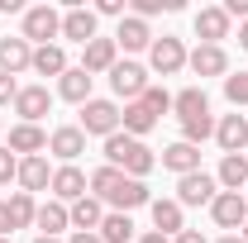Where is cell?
I'll use <instances>...</instances> for the list:
<instances>
[{
	"mask_svg": "<svg viewBox=\"0 0 248 243\" xmlns=\"http://www.w3.org/2000/svg\"><path fill=\"white\" fill-rule=\"evenodd\" d=\"M19 191H29V196H38V191H48L53 186V167H48V157L38 152V157H19Z\"/></svg>",
	"mask_w": 248,
	"mask_h": 243,
	"instance_id": "44dd1931",
	"label": "cell"
},
{
	"mask_svg": "<svg viewBox=\"0 0 248 243\" xmlns=\"http://www.w3.org/2000/svg\"><path fill=\"white\" fill-rule=\"evenodd\" d=\"M29 67H33V43H24V38H0V72L5 76H19Z\"/></svg>",
	"mask_w": 248,
	"mask_h": 243,
	"instance_id": "7402d4cb",
	"label": "cell"
},
{
	"mask_svg": "<svg viewBox=\"0 0 248 243\" xmlns=\"http://www.w3.org/2000/svg\"><path fill=\"white\" fill-rule=\"evenodd\" d=\"M224 15L244 24V19H248V0H224Z\"/></svg>",
	"mask_w": 248,
	"mask_h": 243,
	"instance_id": "74e56055",
	"label": "cell"
},
{
	"mask_svg": "<svg viewBox=\"0 0 248 243\" xmlns=\"http://www.w3.org/2000/svg\"><path fill=\"white\" fill-rule=\"evenodd\" d=\"M48 152L58 157L62 167L77 162V157L86 152V134H81V124H62V129H53V134H48Z\"/></svg>",
	"mask_w": 248,
	"mask_h": 243,
	"instance_id": "30bf717a",
	"label": "cell"
},
{
	"mask_svg": "<svg viewBox=\"0 0 248 243\" xmlns=\"http://www.w3.org/2000/svg\"><path fill=\"white\" fill-rule=\"evenodd\" d=\"M67 219H72V234H95L100 219H105V205L95 196H81L77 205H67Z\"/></svg>",
	"mask_w": 248,
	"mask_h": 243,
	"instance_id": "cb8c5ba5",
	"label": "cell"
},
{
	"mask_svg": "<svg viewBox=\"0 0 248 243\" xmlns=\"http://www.w3.org/2000/svg\"><path fill=\"white\" fill-rule=\"evenodd\" d=\"M219 196V182H215V172H191V177H177V205H205L210 210V200Z\"/></svg>",
	"mask_w": 248,
	"mask_h": 243,
	"instance_id": "52a82bcc",
	"label": "cell"
},
{
	"mask_svg": "<svg viewBox=\"0 0 248 243\" xmlns=\"http://www.w3.org/2000/svg\"><path fill=\"white\" fill-rule=\"evenodd\" d=\"M15 95H19V81L0 72V105H15Z\"/></svg>",
	"mask_w": 248,
	"mask_h": 243,
	"instance_id": "8d00e7d4",
	"label": "cell"
},
{
	"mask_svg": "<svg viewBox=\"0 0 248 243\" xmlns=\"http://www.w3.org/2000/svg\"><path fill=\"white\" fill-rule=\"evenodd\" d=\"M5 148L15 157H38V152H48V134L38 124H10V143Z\"/></svg>",
	"mask_w": 248,
	"mask_h": 243,
	"instance_id": "ac0fdd59",
	"label": "cell"
},
{
	"mask_svg": "<svg viewBox=\"0 0 248 243\" xmlns=\"http://www.w3.org/2000/svg\"><path fill=\"white\" fill-rule=\"evenodd\" d=\"M124 10H129V0H95V19L105 15V19H124Z\"/></svg>",
	"mask_w": 248,
	"mask_h": 243,
	"instance_id": "d590c367",
	"label": "cell"
},
{
	"mask_svg": "<svg viewBox=\"0 0 248 243\" xmlns=\"http://www.w3.org/2000/svg\"><path fill=\"white\" fill-rule=\"evenodd\" d=\"M239 48H244V53H248V19H244V24H239Z\"/></svg>",
	"mask_w": 248,
	"mask_h": 243,
	"instance_id": "7bdbcfd3",
	"label": "cell"
},
{
	"mask_svg": "<svg viewBox=\"0 0 248 243\" xmlns=\"http://www.w3.org/2000/svg\"><path fill=\"white\" fill-rule=\"evenodd\" d=\"M215 243H244V239H239V234H224V239H215Z\"/></svg>",
	"mask_w": 248,
	"mask_h": 243,
	"instance_id": "ee69618b",
	"label": "cell"
},
{
	"mask_svg": "<svg viewBox=\"0 0 248 243\" xmlns=\"http://www.w3.org/2000/svg\"><path fill=\"white\" fill-rule=\"evenodd\" d=\"M139 243H172V239H167V234H157V229H148V234H143Z\"/></svg>",
	"mask_w": 248,
	"mask_h": 243,
	"instance_id": "60d3db41",
	"label": "cell"
},
{
	"mask_svg": "<svg viewBox=\"0 0 248 243\" xmlns=\"http://www.w3.org/2000/svg\"><path fill=\"white\" fill-rule=\"evenodd\" d=\"M105 162H110V167H120L124 177L143 182V177L157 167V152L148 148L143 138H129V134L120 129V134H110V138H105Z\"/></svg>",
	"mask_w": 248,
	"mask_h": 243,
	"instance_id": "6da1fadb",
	"label": "cell"
},
{
	"mask_svg": "<svg viewBox=\"0 0 248 243\" xmlns=\"http://www.w3.org/2000/svg\"><path fill=\"white\" fill-rule=\"evenodd\" d=\"M67 243H100V234H72Z\"/></svg>",
	"mask_w": 248,
	"mask_h": 243,
	"instance_id": "b9f144b4",
	"label": "cell"
},
{
	"mask_svg": "<svg viewBox=\"0 0 248 243\" xmlns=\"http://www.w3.org/2000/svg\"><path fill=\"white\" fill-rule=\"evenodd\" d=\"M48 110H53V91H48V86H19V95H15L19 124H38Z\"/></svg>",
	"mask_w": 248,
	"mask_h": 243,
	"instance_id": "7c38bea8",
	"label": "cell"
},
{
	"mask_svg": "<svg viewBox=\"0 0 248 243\" xmlns=\"http://www.w3.org/2000/svg\"><path fill=\"white\" fill-rule=\"evenodd\" d=\"M224 100L239 110V105H248V72H239V76H224Z\"/></svg>",
	"mask_w": 248,
	"mask_h": 243,
	"instance_id": "1f68e13d",
	"label": "cell"
},
{
	"mask_svg": "<svg viewBox=\"0 0 248 243\" xmlns=\"http://www.w3.org/2000/svg\"><path fill=\"white\" fill-rule=\"evenodd\" d=\"M244 196H248V191H244Z\"/></svg>",
	"mask_w": 248,
	"mask_h": 243,
	"instance_id": "c3c4849f",
	"label": "cell"
},
{
	"mask_svg": "<svg viewBox=\"0 0 248 243\" xmlns=\"http://www.w3.org/2000/svg\"><path fill=\"white\" fill-rule=\"evenodd\" d=\"M115 62H120V43H115V38H100V33H95L91 43L81 48V72H91V76H100V72L110 76Z\"/></svg>",
	"mask_w": 248,
	"mask_h": 243,
	"instance_id": "8fae6325",
	"label": "cell"
},
{
	"mask_svg": "<svg viewBox=\"0 0 248 243\" xmlns=\"http://www.w3.org/2000/svg\"><path fill=\"white\" fill-rule=\"evenodd\" d=\"M153 81H148V67L143 62H134V58H124L110 67V91L120 95L124 105H134V100H143V91H148Z\"/></svg>",
	"mask_w": 248,
	"mask_h": 243,
	"instance_id": "3957f363",
	"label": "cell"
},
{
	"mask_svg": "<svg viewBox=\"0 0 248 243\" xmlns=\"http://www.w3.org/2000/svg\"><path fill=\"white\" fill-rule=\"evenodd\" d=\"M210 219H215V229H224V234H239L248 224V196L244 191H219L215 200H210Z\"/></svg>",
	"mask_w": 248,
	"mask_h": 243,
	"instance_id": "5b68a950",
	"label": "cell"
},
{
	"mask_svg": "<svg viewBox=\"0 0 248 243\" xmlns=\"http://www.w3.org/2000/svg\"><path fill=\"white\" fill-rule=\"evenodd\" d=\"M33 229H38L43 239H62V229H72L67 205H62V200H43V205H38V214H33Z\"/></svg>",
	"mask_w": 248,
	"mask_h": 243,
	"instance_id": "d4e9b609",
	"label": "cell"
},
{
	"mask_svg": "<svg viewBox=\"0 0 248 243\" xmlns=\"http://www.w3.org/2000/svg\"><path fill=\"white\" fill-rule=\"evenodd\" d=\"M72 62H67V53H62V43H48V48H33V67L29 72H38V76H62Z\"/></svg>",
	"mask_w": 248,
	"mask_h": 243,
	"instance_id": "83f0119b",
	"label": "cell"
},
{
	"mask_svg": "<svg viewBox=\"0 0 248 243\" xmlns=\"http://www.w3.org/2000/svg\"><path fill=\"white\" fill-rule=\"evenodd\" d=\"M172 110H177V120H182V124L215 120V115H210V95L201 91V86H186V91H177V95H172Z\"/></svg>",
	"mask_w": 248,
	"mask_h": 243,
	"instance_id": "5bb4252c",
	"label": "cell"
},
{
	"mask_svg": "<svg viewBox=\"0 0 248 243\" xmlns=\"http://www.w3.org/2000/svg\"><path fill=\"white\" fill-rule=\"evenodd\" d=\"M148 210H153V229H157V234L177 239V234L186 229V214H182V205H177V196H172V200L157 196V200H148Z\"/></svg>",
	"mask_w": 248,
	"mask_h": 243,
	"instance_id": "603a6c76",
	"label": "cell"
},
{
	"mask_svg": "<svg viewBox=\"0 0 248 243\" xmlns=\"http://www.w3.org/2000/svg\"><path fill=\"white\" fill-rule=\"evenodd\" d=\"M229 29H234V19L224 15V5H201V10H196V38H201V43L224 48Z\"/></svg>",
	"mask_w": 248,
	"mask_h": 243,
	"instance_id": "9c48e42d",
	"label": "cell"
},
{
	"mask_svg": "<svg viewBox=\"0 0 248 243\" xmlns=\"http://www.w3.org/2000/svg\"><path fill=\"white\" fill-rule=\"evenodd\" d=\"M0 243H10V239H0Z\"/></svg>",
	"mask_w": 248,
	"mask_h": 243,
	"instance_id": "7dc6e473",
	"label": "cell"
},
{
	"mask_svg": "<svg viewBox=\"0 0 248 243\" xmlns=\"http://www.w3.org/2000/svg\"><path fill=\"white\" fill-rule=\"evenodd\" d=\"M91 72H81V67H67V72H62L58 76V100H67V105H77V110H81V105H86V100H91Z\"/></svg>",
	"mask_w": 248,
	"mask_h": 243,
	"instance_id": "d6986e66",
	"label": "cell"
},
{
	"mask_svg": "<svg viewBox=\"0 0 248 243\" xmlns=\"http://www.w3.org/2000/svg\"><path fill=\"white\" fill-rule=\"evenodd\" d=\"M19 38L33 43V48H48L53 38H62V15L53 10V5H29V10H24V29H19Z\"/></svg>",
	"mask_w": 248,
	"mask_h": 243,
	"instance_id": "7a4b0ae2",
	"label": "cell"
},
{
	"mask_svg": "<svg viewBox=\"0 0 248 243\" xmlns=\"http://www.w3.org/2000/svg\"><path fill=\"white\" fill-rule=\"evenodd\" d=\"M186 67V43L177 38V33H162V38H153V48H148V72H157V76H177Z\"/></svg>",
	"mask_w": 248,
	"mask_h": 243,
	"instance_id": "8992f818",
	"label": "cell"
},
{
	"mask_svg": "<svg viewBox=\"0 0 248 243\" xmlns=\"http://www.w3.org/2000/svg\"><path fill=\"white\" fill-rule=\"evenodd\" d=\"M172 243H210V239H205L201 229H182V234H177V239H172Z\"/></svg>",
	"mask_w": 248,
	"mask_h": 243,
	"instance_id": "f35d334b",
	"label": "cell"
},
{
	"mask_svg": "<svg viewBox=\"0 0 248 243\" xmlns=\"http://www.w3.org/2000/svg\"><path fill=\"white\" fill-rule=\"evenodd\" d=\"M10 234H15V224H10V205L0 200V239H10Z\"/></svg>",
	"mask_w": 248,
	"mask_h": 243,
	"instance_id": "ab89813d",
	"label": "cell"
},
{
	"mask_svg": "<svg viewBox=\"0 0 248 243\" xmlns=\"http://www.w3.org/2000/svg\"><path fill=\"white\" fill-rule=\"evenodd\" d=\"M143 105H148V115H153V120H162V115L172 110V95L162 91V86H148V91H143Z\"/></svg>",
	"mask_w": 248,
	"mask_h": 243,
	"instance_id": "d6a6232c",
	"label": "cell"
},
{
	"mask_svg": "<svg viewBox=\"0 0 248 243\" xmlns=\"http://www.w3.org/2000/svg\"><path fill=\"white\" fill-rule=\"evenodd\" d=\"M95 29H100V19H95V10H86V5H72L67 15H62V38H72V43H91Z\"/></svg>",
	"mask_w": 248,
	"mask_h": 243,
	"instance_id": "2e32d148",
	"label": "cell"
},
{
	"mask_svg": "<svg viewBox=\"0 0 248 243\" xmlns=\"http://www.w3.org/2000/svg\"><path fill=\"white\" fill-rule=\"evenodd\" d=\"M15 177H19V157H15V152L0 143V186H10Z\"/></svg>",
	"mask_w": 248,
	"mask_h": 243,
	"instance_id": "e575fe53",
	"label": "cell"
},
{
	"mask_svg": "<svg viewBox=\"0 0 248 243\" xmlns=\"http://www.w3.org/2000/svg\"><path fill=\"white\" fill-rule=\"evenodd\" d=\"M53 200H62V205H77L81 196H91V177L77 167V162H67V167H53Z\"/></svg>",
	"mask_w": 248,
	"mask_h": 243,
	"instance_id": "ba28073f",
	"label": "cell"
},
{
	"mask_svg": "<svg viewBox=\"0 0 248 243\" xmlns=\"http://www.w3.org/2000/svg\"><path fill=\"white\" fill-rule=\"evenodd\" d=\"M33 243H67V239H43V234H38V239H33Z\"/></svg>",
	"mask_w": 248,
	"mask_h": 243,
	"instance_id": "f6af8a7d",
	"label": "cell"
},
{
	"mask_svg": "<svg viewBox=\"0 0 248 243\" xmlns=\"http://www.w3.org/2000/svg\"><path fill=\"white\" fill-rule=\"evenodd\" d=\"M239 239H244V243H248V224H244V229H239Z\"/></svg>",
	"mask_w": 248,
	"mask_h": 243,
	"instance_id": "bcb514c9",
	"label": "cell"
},
{
	"mask_svg": "<svg viewBox=\"0 0 248 243\" xmlns=\"http://www.w3.org/2000/svg\"><path fill=\"white\" fill-rule=\"evenodd\" d=\"M215 143H219L224 157H229V152H244L248 148V120L244 115H219L215 120Z\"/></svg>",
	"mask_w": 248,
	"mask_h": 243,
	"instance_id": "9a60e30c",
	"label": "cell"
},
{
	"mask_svg": "<svg viewBox=\"0 0 248 243\" xmlns=\"http://www.w3.org/2000/svg\"><path fill=\"white\" fill-rule=\"evenodd\" d=\"M10 224L15 229H33V214H38V200H33L29 191H10Z\"/></svg>",
	"mask_w": 248,
	"mask_h": 243,
	"instance_id": "f546056e",
	"label": "cell"
},
{
	"mask_svg": "<svg viewBox=\"0 0 248 243\" xmlns=\"http://www.w3.org/2000/svg\"><path fill=\"white\" fill-rule=\"evenodd\" d=\"M162 10H182V0H134V15L139 19H153Z\"/></svg>",
	"mask_w": 248,
	"mask_h": 243,
	"instance_id": "836d02e7",
	"label": "cell"
},
{
	"mask_svg": "<svg viewBox=\"0 0 248 243\" xmlns=\"http://www.w3.org/2000/svg\"><path fill=\"white\" fill-rule=\"evenodd\" d=\"M157 162H162L172 177H191V172H201V148H191V143L177 138V143H167V148H162Z\"/></svg>",
	"mask_w": 248,
	"mask_h": 243,
	"instance_id": "ffe728a7",
	"label": "cell"
},
{
	"mask_svg": "<svg viewBox=\"0 0 248 243\" xmlns=\"http://www.w3.org/2000/svg\"><path fill=\"white\" fill-rule=\"evenodd\" d=\"M81 134H86V138H110V134H120V100L91 95V100L81 105Z\"/></svg>",
	"mask_w": 248,
	"mask_h": 243,
	"instance_id": "277c9868",
	"label": "cell"
},
{
	"mask_svg": "<svg viewBox=\"0 0 248 243\" xmlns=\"http://www.w3.org/2000/svg\"><path fill=\"white\" fill-rule=\"evenodd\" d=\"M115 43H120L124 53H148V48H153V29H148V19L124 15L120 29H115Z\"/></svg>",
	"mask_w": 248,
	"mask_h": 243,
	"instance_id": "e0dca14e",
	"label": "cell"
},
{
	"mask_svg": "<svg viewBox=\"0 0 248 243\" xmlns=\"http://www.w3.org/2000/svg\"><path fill=\"white\" fill-rule=\"evenodd\" d=\"M153 115H148V105L143 100H134V105H120V129L129 138H143V134H153Z\"/></svg>",
	"mask_w": 248,
	"mask_h": 243,
	"instance_id": "4316f807",
	"label": "cell"
},
{
	"mask_svg": "<svg viewBox=\"0 0 248 243\" xmlns=\"http://www.w3.org/2000/svg\"><path fill=\"white\" fill-rule=\"evenodd\" d=\"M100 243H129L134 239V219L129 214H120V210H105V219H100Z\"/></svg>",
	"mask_w": 248,
	"mask_h": 243,
	"instance_id": "f1b7e54d",
	"label": "cell"
},
{
	"mask_svg": "<svg viewBox=\"0 0 248 243\" xmlns=\"http://www.w3.org/2000/svg\"><path fill=\"white\" fill-rule=\"evenodd\" d=\"M120 186H124V172H120V167H110V162L91 172V196L100 200V205H105V200H110V196H115Z\"/></svg>",
	"mask_w": 248,
	"mask_h": 243,
	"instance_id": "4dcf8cb0",
	"label": "cell"
},
{
	"mask_svg": "<svg viewBox=\"0 0 248 243\" xmlns=\"http://www.w3.org/2000/svg\"><path fill=\"white\" fill-rule=\"evenodd\" d=\"M186 67L196 76H229V53L224 48H210V43H196L186 53Z\"/></svg>",
	"mask_w": 248,
	"mask_h": 243,
	"instance_id": "4fadbf2b",
	"label": "cell"
},
{
	"mask_svg": "<svg viewBox=\"0 0 248 243\" xmlns=\"http://www.w3.org/2000/svg\"><path fill=\"white\" fill-rule=\"evenodd\" d=\"M215 182H219V191H248V152H229V157H219Z\"/></svg>",
	"mask_w": 248,
	"mask_h": 243,
	"instance_id": "484cf974",
	"label": "cell"
}]
</instances>
